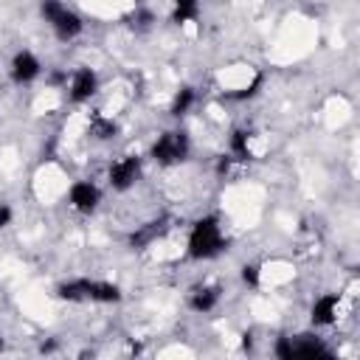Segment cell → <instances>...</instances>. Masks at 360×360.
I'll list each match as a JSON object with an SVG mask.
<instances>
[{
	"label": "cell",
	"instance_id": "18",
	"mask_svg": "<svg viewBox=\"0 0 360 360\" xmlns=\"http://www.w3.org/2000/svg\"><path fill=\"white\" fill-rule=\"evenodd\" d=\"M0 349H3V340H0Z\"/></svg>",
	"mask_w": 360,
	"mask_h": 360
},
{
	"label": "cell",
	"instance_id": "14",
	"mask_svg": "<svg viewBox=\"0 0 360 360\" xmlns=\"http://www.w3.org/2000/svg\"><path fill=\"white\" fill-rule=\"evenodd\" d=\"M194 98H197L194 87H180L177 96H174V101H172V115H186V112L191 110Z\"/></svg>",
	"mask_w": 360,
	"mask_h": 360
},
{
	"label": "cell",
	"instance_id": "8",
	"mask_svg": "<svg viewBox=\"0 0 360 360\" xmlns=\"http://www.w3.org/2000/svg\"><path fill=\"white\" fill-rule=\"evenodd\" d=\"M340 315V295L326 292L312 304V323L315 326H332Z\"/></svg>",
	"mask_w": 360,
	"mask_h": 360
},
{
	"label": "cell",
	"instance_id": "17",
	"mask_svg": "<svg viewBox=\"0 0 360 360\" xmlns=\"http://www.w3.org/2000/svg\"><path fill=\"white\" fill-rule=\"evenodd\" d=\"M11 208L6 205V202H0V228H6V225H11Z\"/></svg>",
	"mask_w": 360,
	"mask_h": 360
},
{
	"label": "cell",
	"instance_id": "1",
	"mask_svg": "<svg viewBox=\"0 0 360 360\" xmlns=\"http://www.w3.org/2000/svg\"><path fill=\"white\" fill-rule=\"evenodd\" d=\"M225 250V233L217 217H202L188 231V256L191 259H214Z\"/></svg>",
	"mask_w": 360,
	"mask_h": 360
},
{
	"label": "cell",
	"instance_id": "15",
	"mask_svg": "<svg viewBox=\"0 0 360 360\" xmlns=\"http://www.w3.org/2000/svg\"><path fill=\"white\" fill-rule=\"evenodd\" d=\"M90 129H93V135H96L98 141H104V138H112V135H115V121H110V118H104V115H93Z\"/></svg>",
	"mask_w": 360,
	"mask_h": 360
},
{
	"label": "cell",
	"instance_id": "4",
	"mask_svg": "<svg viewBox=\"0 0 360 360\" xmlns=\"http://www.w3.org/2000/svg\"><path fill=\"white\" fill-rule=\"evenodd\" d=\"M138 174H141V160L135 155H124V158L112 160V166L107 172V180H110V186L115 191H127V188L135 186Z\"/></svg>",
	"mask_w": 360,
	"mask_h": 360
},
{
	"label": "cell",
	"instance_id": "13",
	"mask_svg": "<svg viewBox=\"0 0 360 360\" xmlns=\"http://www.w3.org/2000/svg\"><path fill=\"white\" fill-rule=\"evenodd\" d=\"M174 11H172V20L174 22H191L197 20V11H200V0H172Z\"/></svg>",
	"mask_w": 360,
	"mask_h": 360
},
{
	"label": "cell",
	"instance_id": "16",
	"mask_svg": "<svg viewBox=\"0 0 360 360\" xmlns=\"http://www.w3.org/2000/svg\"><path fill=\"white\" fill-rule=\"evenodd\" d=\"M242 281H245L248 287H259V281H262V267H259V264H245V267H242Z\"/></svg>",
	"mask_w": 360,
	"mask_h": 360
},
{
	"label": "cell",
	"instance_id": "12",
	"mask_svg": "<svg viewBox=\"0 0 360 360\" xmlns=\"http://www.w3.org/2000/svg\"><path fill=\"white\" fill-rule=\"evenodd\" d=\"M87 284H90V278H73V281H65V284H59L56 295L65 298V301H87Z\"/></svg>",
	"mask_w": 360,
	"mask_h": 360
},
{
	"label": "cell",
	"instance_id": "5",
	"mask_svg": "<svg viewBox=\"0 0 360 360\" xmlns=\"http://www.w3.org/2000/svg\"><path fill=\"white\" fill-rule=\"evenodd\" d=\"M68 200H70V205H73L79 214H93V211L98 208V202H101V191H98V186L90 183V180H76V183L70 186V191H68Z\"/></svg>",
	"mask_w": 360,
	"mask_h": 360
},
{
	"label": "cell",
	"instance_id": "9",
	"mask_svg": "<svg viewBox=\"0 0 360 360\" xmlns=\"http://www.w3.org/2000/svg\"><path fill=\"white\" fill-rule=\"evenodd\" d=\"M217 304H219V287H214V284L197 287V290L191 292V298H188V307H191L194 312H211Z\"/></svg>",
	"mask_w": 360,
	"mask_h": 360
},
{
	"label": "cell",
	"instance_id": "6",
	"mask_svg": "<svg viewBox=\"0 0 360 360\" xmlns=\"http://www.w3.org/2000/svg\"><path fill=\"white\" fill-rule=\"evenodd\" d=\"M96 90H98V76H96V70L79 68V70L70 76V101H73V104L90 101V98L96 96Z\"/></svg>",
	"mask_w": 360,
	"mask_h": 360
},
{
	"label": "cell",
	"instance_id": "10",
	"mask_svg": "<svg viewBox=\"0 0 360 360\" xmlns=\"http://www.w3.org/2000/svg\"><path fill=\"white\" fill-rule=\"evenodd\" d=\"M87 301L96 304H115L121 301V287L112 281H90L87 284Z\"/></svg>",
	"mask_w": 360,
	"mask_h": 360
},
{
	"label": "cell",
	"instance_id": "3",
	"mask_svg": "<svg viewBox=\"0 0 360 360\" xmlns=\"http://www.w3.org/2000/svg\"><path fill=\"white\" fill-rule=\"evenodd\" d=\"M188 149H191L188 135L180 132V129H172V132L158 135V141L152 143L149 155H152V160L160 163V166H174V163H183V160L188 158Z\"/></svg>",
	"mask_w": 360,
	"mask_h": 360
},
{
	"label": "cell",
	"instance_id": "2",
	"mask_svg": "<svg viewBox=\"0 0 360 360\" xmlns=\"http://www.w3.org/2000/svg\"><path fill=\"white\" fill-rule=\"evenodd\" d=\"M39 14L45 17V22L53 28V34H56L59 39H73V37H79L82 28H84L82 17H79L73 8L62 6L59 0H42Z\"/></svg>",
	"mask_w": 360,
	"mask_h": 360
},
{
	"label": "cell",
	"instance_id": "11",
	"mask_svg": "<svg viewBox=\"0 0 360 360\" xmlns=\"http://www.w3.org/2000/svg\"><path fill=\"white\" fill-rule=\"evenodd\" d=\"M231 158L236 160H250L253 152H250V132L248 129H233L231 132Z\"/></svg>",
	"mask_w": 360,
	"mask_h": 360
},
{
	"label": "cell",
	"instance_id": "7",
	"mask_svg": "<svg viewBox=\"0 0 360 360\" xmlns=\"http://www.w3.org/2000/svg\"><path fill=\"white\" fill-rule=\"evenodd\" d=\"M39 73H42V65H39V59H37L31 51L14 53V59H11V79H14L17 84H28V82H34Z\"/></svg>",
	"mask_w": 360,
	"mask_h": 360
}]
</instances>
